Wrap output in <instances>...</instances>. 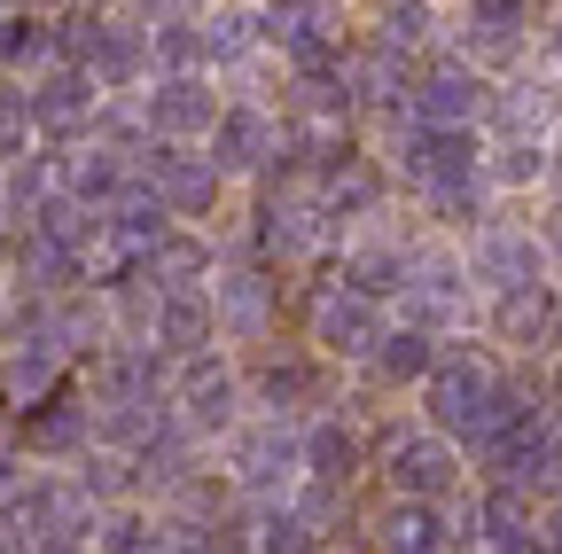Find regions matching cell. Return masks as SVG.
<instances>
[{
    "instance_id": "obj_35",
    "label": "cell",
    "mask_w": 562,
    "mask_h": 554,
    "mask_svg": "<svg viewBox=\"0 0 562 554\" xmlns=\"http://www.w3.org/2000/svg\"><path fill=\"white\" fill-rule=\"evenodd\" d=\"M290 508L328 539L336 523H344V508H351V484H328V476H297V493H290Z\"/></svg>"
},
{
    "instance_id": "obj_23",
    "label": "cell",
    "mask_w": 562,
    "mask_h": 554,
    "mask_svg": "<svg viewBox=\"0 0 562 554\" xmlns=\"http://www.w3.org/2000/svg\"><path fill=\"white\" fill-rule=\"evenodd\" d=\"M313 195H321V212H328V227L344 235V227H360V219H375V212H383V195H391V180H383V165H375L368 149H351V157H344V165H336V172H328V180L313 188Z\"/></svg>"
},
{
    "instance_id": "obj_30",
    "label": "cell",
    "mask_w": 562,
    "mask_h": 554,
    "mask_svg": "<svg viewBox=\"0 0 562 554\" xmlns=\"http://www.w3.org/2000/svg\"><path fill=\"white\" fill-rule=\"evenodd\" d=\"M336 282L368 290L375 305H398V290H406V242H383V235H368V242H344Z\"/></svg>"
},
{
    "instance_id": "obj_4",
    "label": "cell",
    "mask_w": 562,
    "mask_h": 554,
    "mask_svg": "<svg viewBox=\"0 0 562 554\" xmlns=\"http://www.w3.org/2000/svg\"><path fill=\"white\" fill-rule=\"evenodd\" d=\"M328 242H336V227H328V212H321V195H313L305 180H266L258 212H250V250H258L266 265H305V258H321Z\"/></svg>"
},
{
    "instance_id": "obj_7",
    "label": "cell",
    "mask_w": 562,
    "mask_h": 554,
    "mask_svg": "<svg viewBox=\"0 0 562 554\" xmlns=\"http://www.w3.org/2000/svg\"><path fill=\"white\" fill-rule=\"evenodd\" d=\"M461 476H469V453L446 438V430H391V445H383V493L391 500H453L461 493Z\"/></svg>"
},
{
    "instance_id": "obj_29",
    "label": "cell",
    "mask_w": 562,
    "mask_h": 554,
    "mask_svg": "<svg viewBox=\"0 0 562 554\" xmlns=\"http://www.w3.org/2000/svg\"><path fill=\"white\" fill-rule=\"evenodd\" d=\"M368 47H383L398 63L438 55V9H430V0H383L375 24H368Z\"/></svg>"
},
{
    "instance_id": "obj_38",
    "label": "cell",
    "mask_w": 562,
    "mask_h": 554,
    "mask_svg": "<svg viewBox=\"0 0 562 554\" xmlns=\"http://www.w3.org/2000/svg\"><path fill=\"white\" fill-rule=\"evenodd\" d=\"M32 142V94L24 87H0V165H16Z\"/></svg>"
},
{
    "instance_id": "obj_3",
    "label": "cell",
    "mask_w": 562,
    "mask_h": 554,
    "mask_svg": "<svg viewBox=\"0 0 562 554\" xmlns=\"http://www.w3.org/2000/svg\"><path fill=\"white\" fill-rule=\"evenodd\" d=\"M391 172L414 195H438L461 180H484V142L476 125H422V117H391Z\"/></svg>"
},
{
    "instance_id": "obj_6",
    "label": "cell",
    "mask_w": 562,
    "mask_h": 554,
    "mask_svg": "<svg viewBox=\"0 0 562 554\" xmlns=\"http://www.w3.org/2000/svg\"><path fill=\"white\" fill-rule=\"evenodd\" d=\"M165 406H172L180 430H195V438H227V430L243 422V406H250V383H243V368H227L220 352H195V360L172 368Z\"/></svg>"
},
{
    "instance_id": "obj_43",
    "label": "cell",
    "mask_w": 562,
    "mask_h": 554,
    "mask_svg": "<svg viewBox=\"0 0 562 554\" xmlns=\"http://www.w3.org/2000/svg\"><path fill=\"white\" fill-rule=\"evenodd\" d=\"M0 219H9V195H0Z\"/></svg>"
},
{
    "instance_id": "obj_36",
    "label": "cell",
    "mask_w": 562,
    "mask_h": 554,
    "mask_svg": "<svg viewBox=\"0 0 562 554\" xmlns=\"http://www.w3.org/2000/svg\"><path fill=\"white\" fill-rule=\"evenodd\" d=\"M79 493H87V500H125V493H140L133 453H87V468H79Z\"/></svg>"
},
{
    "instance_id": "obj_25",
    "label": "cell",
    "mask_w": 562,
    "mask_h": 554,
    "mask_svg": "<svg viewBox=\"0 0 562 554\" xmlns=\"http://www.w3.org/2000/svg\"><path fill=\"white\" fill-rule=\"evenodd\" d=\"M203 71H250L266 55V24L250 0H227V9H203Z\"/></svg>"
},
{
    "instance_id": "obj_8",
    "label": "cell",
    "mask_w": 562,
    "mask_h": 554,
    "mask_svg": "<svg viewBox=\"0 0 562 554\" xmlns=\"http://www.w3.org/2000/svg\"><path fill=\"white\" fill-rule=\"evenodd\" d=\"M133 180L149 188L172 219H211L220 212V188H227V172L203 149H188V142H140L133 149Z\"/></svg>"
},
{
    "instance_id": "obj_13",
    "label": "cell",
    "mask_w": 562,
    "mask_h": 554,
    "mask_svg": "<svg viewBox=\"0 0 562 554\" xmlns=\"http://www.w3.org/2000/svg\"><path fill=\"white\" fill-rule=\"evenodd\" d=\"M484 102H492V87H484L476 63H461V55H422L414 63L406 117H422V125H484Z\"/></svg>"
},
{
    "instance_id": "obj_1",
    "label": "cell",
    "mask_w": 562,
    "mask_h": 554,
    "mask_svg": "<svg viewBox=\"0 0 562 554\" xmlns=\"http://www.w3.org/2000/svg\"><path fill=\"white\" fill-rule=\"evenodd\" d=\"M501 398H508V375L492 368V360L476 352V343H446V352H438V368L422 375V422H430V430H446L461 453H476V438L492 430Z\"/></svg>"
},
{
    "instance_id": "obj_42",
    "label": "cell",
    "mask_w": 562,
    "mask_h": 554,
    "mask_svg": "<svg viewBox=\"0 0 562 554\" xmlns=\"http://www.w3.org/2000/svg\"><path fill=\"white\" fill-rule=\"evenodd\" d=\"M32 554H79V546H32Z\"/></svg>"
},
{
    "instance_id": "obj_14",
    "label": "cell",
    "mask_w": 562,
    "mask_h": 554,
    "mask_svg": "<svg viewBox=\"0 0 562 554\" xmlns=\"http://www.w3.org/2000/svg\"><path fill=\"white\" fill-rule=\"evenodd\" d=\"M383 328H391V313H383L368 290H351V282H328V290H313L305 336H313V352H321V360H368Z\"/></svg>"
},
{
    "instance_id": "obj_2",
    "label": "cell",
    "mask_w": 562,
    "mask_h": 554,
    "mask_svg": "<svg viewBox=\"0 0 562 554\" xmlns=\"http://www.w3.org/2000/svg\"><path fill=\"white\" fill-rule=\"evenodd\" d=\"M227 461V493L243 508H273L297 493L305 476V422H281V414H243V422L220 438Z\"/></svg>"
},
{
    "instance_id": "obj_24",
    "label": "cell",
    "mask_w": 562,
    "mask_h": 554,
    "mask_svg": "<svg viewBox=\"0 0 562 554\" xmlns=\"http://www.w3.org/2000/svg\"><path fill=\"white\" fill-rule=\"evenodd\" d=\"M87 430H94V406L79 391H40L24 406V445L40 461H63V453H87Z\"/></svg>"
},
{
    "instance_id": "obj_16",
    "label": "cell",
    "mask_w": 562,
    "mask_h": 554,
    "mask_svg": "<svg viewBox=\"0 0 562 554\" xmlns=\"http://www.w3.org/2000/svg\"><path fill=\"white\" fill-rule=\"evenodd\" d=\"M258 24H266V55L281 63H321L344 55V0H258Z\"/></svg>"
},
{
    "instance_id": "obj_20",
    "label": "cell",
    "mask_w": 562,
    "mask_h": 554,
    "mask_svg": "<svg viewBox=\"0 0 562 554\" xmlns=\"http://www.w3.org/2000/svg\"><path fill=\"white\" fill-rule=\"evenodd\" d=\"M492 336L508 343V352H554L562 343V290L554 282H531V290H508L492 297Z\"/></svg>"
},
{
    "instance_id": "obj_21",
    "label": "cell",
    "mask_w": 562,
    "mask_h": 554,
    "mask_svg": "<svg viewBox=\"0 0 562 554\" xmlns=\"http://www.w3.org/2000/svg\"><path fill=\"white\" fill-rule=\"evenodd\" d=\"M438 352H446V336L398 313V320L375 336V352H368L360 368H368V383H383V391H422V375L438 368Z\"/></svg>"
},
{
    "instance_id": "obj_22",
    "label": "cell",
    "mask_w": 562,
    "mask_h": 554,
    "mask_svg": "<svg viewBox=\"0 0 562 554\" xmlns=\"http://www.w3.org/2000/svg\"><path fill=\"white\" fill-rule=\"evenodd\" d=\"M94 110H102V87H94V71L87 63H55V71H40L32 79V125H47V133H94Z\"/></svg>"
},
{
    "instance_id": "obj_26",
    "label": "cell",
    "mask_w": 562,
    "mask_h": 554,
    "mask_svg": "<svg viewBox=\"0 0 562 554\" xmlns=\"http://www.w3.org/2000/svg\"><path fill=\"white\" fill-rule=\"evenodd\" d=\"M375 554H453V531H446L438 500H383Z\"/></svg>"
},
{
    "instance_id": "obj_18",
    "label": "cell",
    "mask_w": 562,
    "mask_h": 554,
    "mask_svg": "<svg viewBox=\"0 0 562 554\" xmlns=\"http://www.w3.org/2000/svg\"><path fill=\"white\" fill-rule=\"evenodd\" d=\"M87 71H94V87H102V94L149 87V79H157V63H149V24H140V16H94Z\"/></svg>"
},
{
    "instance_id": "obj_40",
    "label": "cell",
    "mask_w": 562,
    "mask_h": 554,
    "mask_svg": "<svg viewBox=\"0 0 562 554\" xmlns=\"http://www.w3.org/2000/svg\"><path fill=\"white\" fill-rule=\"evenodd\" d=\"M539 546H547V554H562V500L539 516Z\"/></svg>"
},
{
    "instance_id": "obj_39",
    "label": "cell",
    "mask_w": 562,
    "mask_h": 554,
    "mask_svg": "<svg viewBox=\"0 0 562 554\" xmlns=\"http://www.w3.org/2000/svg\"><path fill=\"white\" fill-rule=\"evenodd\" d=\"M539 79L562 94V24H547V39H539Z\"/></svg>"
},
{
    "instance_id": "obj_5",
    "label": "cell",
    "mask_w": 562,
    "mask_h": 554,
    "mask_svg": "<svg viewBox=\"0 0 562 554\" xmlns=\"http://www.w3.org/2000/svg\"><path fill=\"white\" fill-rule=\"evenodd\" d=\"M398 313L422 320V328H469L476 320V282H469V258L461 250H438V242H406V290H398Z\"/></svg>"
},
{
    "instance_id": "obj_27",
    "label": "cell",
    "mask_w": 562,
    "mask_h": 554,
    "mask_svg": "<svg viewBox=\"0 0 562 554\" xmlns=\"http://www.w3.org/2000/svg\"><path fill=\"white\" fill-rule=\"evenodd\" d=\"M368 468V438L360 430H351L344 422V414H313V422H305V476H328V484H351V476H360Z\"/></svg>"
},
{
    "instance_id": "obj_31",
    "label": "cell",
    "mask_w": 562,
    "mask_h": 554,
    "mask_svg": "<svg viewBox=\"0 0 562 554\" xmlns=\"http://www.w3.org/2000/svg\"><path fill=\"white\" fill-rule=\"evenodd\" d=\"M94 546L102 554H172V523L149 516V508H117L94 523Z\"/></svg>"
},
{
    "instance_id": "obj_28",
    "label": "cell",
    "mask_w": 562,
    "mask_h": 554,
    "mask_svg": "<svg viewBox=\"0 0 562 554\" xmlns=\"http://www.w3.org/2000/svg\"><path fill=\"white\" fill-rule=\"evenodd\" d=\"M211 265H220V258H211V242L195 227H165V242L140 258V282H149V290H203Z\"/></svg>"
},
{
    "instance_id": "obj_17",
    "label": "cell",
    "mask_w": 562,
    "mask_h": 554,
    "mask_svg": "<svg viewBox=\"0 0 562 554\" xmlns=\"http://www.w3.org/2000/svg\"><path fill=\"white\" fill-rule=\"evenodd\" d=\"M140 336H149L172 368L195 360V352H211V343H220V305H211V282H203V290H157L149 328H140Z\"/></svg>"
},
{
    "instance_id": "obj_19",
    "label": "cell",
    "mask_w": 562,
    "mask_h": 554,
    "mask_svg": "<svg viewBox=\"0 0 562 554\" xmlns=\"http://www.w3.org/2000/svg\"><path fill=\"white\" fill-rule=\"evenodd\" d=\"M484 125H492V142H539V149H554V142H562V94H554L547 79L492 87Z\"/></svg>"
},
{
    "instance_id": "obj_15",
    "label": "cell",
    "mask_w": 562,
    "mask_h": 554,
    "mask_svg": "<svg viewBox=\"0 0 562 554\" xmlns=\"http://www.w3.org/2000/svg\"><path fill=\"white\" fill-rule=\"evenodd\" d=\"M273 149H281V117L266 102H250V94H235L220 110V125L203 133V157L220 165L227 180H266L273 172Z\"/></svg>"
},
{
    "instance_id": "obj_10",
    "label": "cell",
    "mask_w": 562,
    "mask_h": 554,
    "mask_svg": "<svg viewBox=\"0 0 562 554\" xmlns=\"http://www.w3.org/2000/svg\"><path fill=\"white\" fill-rule=\"evenodd\" d=\"M211 305H220V336L235 343H266L273 313H281V265H266L258 250H235L211 265Z\"/></svg>"
},
{
    "instance_id": "obj_33",
    "label": "cell",
    "mask_w": 562,
    "mask_h": 554,
    "mask_svg": "<svg viewBox=\"0 0 562 554\" xmlns=\"http://www.w3.org/2000/svg\"><path fill=\"white\" fill-rule=\"evenodd\" d=\"M47 55H55V24H47L40 9L0 16V63H9V71H24V63H47Z\"/></svg>"
},
{
    "instance_id": "obj_34",
    "label": "cell",
    "mask_w": 562,
    "mask_h": 554,
    "mask_svg": "<svg viewBox=\"0 0 562 554\" xmlns=\"http://www.w3.org/2000/svg\"><path fill=\"white\" fill-rule=\"evenodd\" d=\"M524 47H531V39L492 32V24H469V16H461V32H453V55H461V63H476V71H508Z\"/></svg>"
},
{
    "instance_id": "obj_41",
    "label": "cell",
    "mask_w": 562,
    "mask_h": 554,
    "mask_svg": "<svg viewBox=\"0 0 562 554\" xmlns=\"http://www.w3.org/2000/svg\"><path fill=\"white\" fill-rule=\"evenodd\" d=\"M24 9H40V16H47V9H70V0H24Z\"/></svg>"
},
{
    "instance_id": "obj_37",
    "label": "cell",
    "mask_w": 562,
    "mask_h": 554,
    "mask_svg": "<svg viewBox=\"0 0 562 554\" xmlns=\"http://www.w3.org/2000/svg\"><path fill=\"white\" fill-rule=\"evenodd\" d=\"M461 16H469V24H492V32H516V39H531L539 0H461Z\"/></svg>"
},
{
    "instance_id": "obj_12",
    "label": "cell",
    "mask_w": 562,
    "mask_h": 554,
    "mask_svg": "<svg viewBox=\"0 0 562 554\" xmlns=\"http://www.w3.org/2000/svg\"><path fill=\"white\" fill-rule=\"evenodd\" d=\"M220 87H211V71H157L149 94H140V125H149V142H188L203 149V133L220 125Z\"/></svg>"
},
{
    "instance_id": "obj_9",
    "label": "cell",
    "mask_w": 562,
    "mask_h": 554,
    "mask_svg": "<svg viewBox=\"0 0 562 554\" xmlns=\"http://www.w3.org/2000/svg\"><path fill=\"white\" fill-rule=\"evenodd\" d=\"M243 383H250V406L281 414V422H313V414L328 406V360L297 352V343H258V360L243 368Z\"/></svg>"
},
{
    "instance_id": "obj_11",
    "label": "cell",
    "mask_w": 562,
    "mask_h": 554,
    "mask_svg": "<svg viewBox=\"0 0 562 554\" xmlns=\"http://www.w3.org/2000/svg\"><path fill=\"white\" fill-rule=\"evenodd\" d=\"M469 282H476V297H508V290H531V282H547V265H554V250H547V235L539 227H516V219H484L476 235H469Z\"/></svg>"
},
{
    "instance_id": "obj_32",
    "label": "cell",
    "mask_w": 562,
    "mask_h": 554,
    "mask_svg": "<svg viewBox=\"0 0 562 554\" xmlns=\"http://www.w3.org/2000/svg\"><path fill=\"white\" fill-rule=\"evenodd\" d=\"M547 172H554V149H539V142H492V157H484L492 188H531Z\"/></svg>"
}]
</instances>
